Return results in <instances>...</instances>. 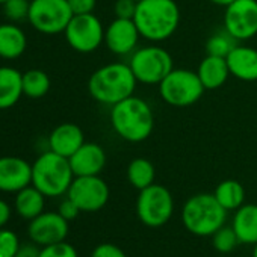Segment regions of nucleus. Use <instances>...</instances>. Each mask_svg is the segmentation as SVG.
<instances>
[{
  "label": "nucleus",
  "instance_id": "1",
  "mask_svg": "<svg viewBox=\"0 0 257 257\" xmlns=\"http://www.w3.org/2000/svg\"><path fill=\"white\" fill-rule=\"evenodd\" d=\"M110 125L113 132L127 143H143L155 128V115L150 103L135 94L110 106Z\"/></svg>",
  "mask_w": 257,
  "mask_h": 257
},
{
  "label": "nucleus",
  "instance_id": "2",
  "mask_svg": "<svg viewBox=\"0 0 257 257\" xmlns=\"http://www.w3.org/2000/svg\"><path fill=\"white\" fill-rule=\"evenodd\" d=\"M134 22L144 40L158 44L176 34L180 25V8L176 0H141Z\"/></svg>",
  "mask_w": 257,
  "mask_h": 257
},
{
  "label": "nucleus",
  "instance_id": "3",
  "mask_svg": "<svg viewBox=\"0 0 257 257\" xmlns=\"http://www.w3.org/2000/svg\"><path fill=\"white\" fill-rule=\"evenodd\" d=\"M137 85L138 80L128 64L110 62L97 68L91 74L88 80V91L95 101L113 106L118 101L134 95Z\"/></svg>",
  "mask_w": 257,
  "mask_h": 257
},
{
  "label": "nucleus",
  "instance_id": "4",
  "mask_svg": "<svg viewBox=\"0 0 257 257\" xmlns=\"http://www.w3.org/2000/svg\"><path fill=\"white\" fill-rule=\"evenodd\" d=\"M227 210L218 203L213 194L201 192L189 197L182 207L183 227L194 236L210 237L225 225Z\"/></svg>",
  "mask_w": 257,
  "mask_h": 257
},
{
  "label": "nucleus",
  "instance_id": "5",
  "mask_svg": "<svg viewBox=\"0 0 257 257\" xmlns=\"http://www.w3.org/2000/svg\"><path fill=\"white\" fill-rule=\"evenodd\" d=\"M74 173L68 158H64L52 150L41 153L32 164V185L46 197L67 195Z\"/></svg>",
  "mask_w": 257,
  "mask_h": 257
},
{
  "label": "nucleus",
  "instance_id": "6",
  "mask_svg": "<svg viewBox=\"0 0 257 257\" xmlns=\"http://www.w3.org/2000/svg\"><path fill=\"white\" fill-rule=\"evenodd\" d=\"M127 64L137 80L146 85H159L174 68L171 53L156 43L137 49Z\"/></svg>",
  "mask_w": 257,
  "mask_h": 257
},
{
  "label": "nucleus",
  "instance_id": "7",
  "mask_svg": "<svg viewBox=\"0 0 257 257\" xmlns=\"http://www.w3.org/2000/svg\"><path fill=\"white\" fill-rule=\"evenodd\" d=\"M204 86L197 71L188 68H173L159 83L162 100L174 107H186L195 104L204 94Z\"/></svg>",
  "mask_w": 257,
  "mask_h": 257
},
{
  "label": "nucleus",
  "instance_id": "8",
  "mask_svg": "<svg viewBox=\"0 0 257 257\" xmlns=\"http://www.w3.org/2000/svg\"><path fill=\"white\" fill-rule=\"evenodd\" d=\"M173 213L174 198L167 186L153 183L140 191L137 198V215L146 227L161 228L173 218Z\"/></svg>",
  "mask_w": 257,
  "mask_h": 257
},
{
  "label": "nucleus",
  "instance_id": "9",
  "mask_svg": "<svg viewBox=\"0 0 257 257\" xmlns=\"http://www.w3.org/2000/svg\"><path fill=\"white\" fill-rule=\"evenodd\" d=\"M73 16L68 0H31L28 22L40 34L56 35L64 34Z\"/></svg>",
  "mask_w": 257,
  "mask_h": 257
},
{
  "label": "nucleus",
  "instance_id": "10",
  "mask_svg": "<svg viewBox=\"0 0 257 257\" xmlns=\"http://www.w3.org/2000/svg\"><path fill=\"white\" fill-rule=\"evenodd\" d=\"M64 35L68 46L77 53H92L104 44V26L94 13L73 16Z\"/></svg>",
  "mask_w": 257,
  "mask_h": 257
},
{
  "label": "nucleus",
  "instance_id": "11",
  "mask_svg": "<svg viewBox=\"0 0 257 257\" xmlns=\"http://www.w3.org/2000/svg\"><path fill=\"white\" fill-rule=\"evenodd\" d=\"M67 197L71 198L82 212L92 213L107 204L110 189L100 176H79L71 182Z\"/></svg>",
  "mask_w": 257,
  "mask_h": 257
},
{
  "label": "nucleus",
  "instance_id": "12",
  "mask_svg": "<svg viewBox=\"0 0 257 257\" xmlns=\"http://www.w3.org/2000/svg\"><path fill=\"white\" fill-rule=\"evenodd\" d=\"M224 29L237 41L257 35V0H234L225 8Z\"/></svg>",
  "mask_w": 257,
  "mask_h": 257
},
{
  "label": "nucleus",
  "instance_id": "13",
  "mask_svg": "<svg viewBox=\"0 0 257 257\" xmlns=\"http://www.w3.org/2000/svg\"><path fill=\"white\" fill-rule=\"evenodd\" d=\"M141 38L138 26L132 19L115 17V20L104 28V46L110 53L118 56L132 55L138 49Z\"/></svg>",
  "mask_w": 257,
  "mask_h": 257
},
{
  "label": "nucleus",
  "instance_id": "14",
  "mask_svg": "<svg viewBox=\"0 0 257 257\" xmlns=\"http://www.w3.org/2000/svg\"><path fill=\"white\" fill-rule=\"evenodd\" d=\"M70 231L68 221L62 218L58 212H43L37 218L31 219L28 227V234L34 243L40 246H47L67 239Z\"/></svg>",
  "mask_w": 257,
  "mask_h": 257
},
{
  "label": "nucleus",
  "instance_id": "15",
  "mask_svg": "<svg viewBox=\"0 0 257 257\" xmlns=\"http://www.w3.org/2000/svg\"><path fill=\"white\" fill-rule=\"evenodd\" d=\"M32 185V164L19 156L0 158V191L17 194Z\"/></svg>",
  "mask_w": 257,
  "mask_h": 257
},
{
  "label": "nucleus",
  "instance_id": "16",
  "mask_svg": "<svg viewBox=\"0 0 257 257\" xmlns=\"http://www.w3.org/2000/svg\"><path fill=\"white\" fill-rule=\"evenodd\" d=\"M74 177L100 176L106 165V152L97 143H86L68 158Z\"/></svg>",
  "mask_w": 257,
  "mask_h": 257
},
{
  "label": "nucleus",
  "instance_id": "17",
  "mask_svg": "<svg viewBox=\"0 0 257 257\" xmlns=\"http://www.w3.org/2000/svg\"><path fill=\"white\" fill-rule=\"evenodd\" d=\"M47 143H49V150L64 158H70L85 144V135L77 124L62 122L50 132Z\"/></svg>",
  "mask_w": 257,
  "mask_h": 257
},
{
  "label": "nucleus",
  "instance_id": "18",
  "mask_svg": "<svg viewBox=\"0 0 257 257\" xmlns=\"http://www.w3.org/2000/svg\"><path fill=\"white\" fill-rule=\"evenodd\" d=\"M225 59L233 77L242 82L257 80V50L254 47L237 44Z\"/></svg>",
  "mask_w": 257,
  "mask_h": 257
},
{
  "label": "nucleus",
  "instance_id": "19",
  "mask_svg": "<svg viewBox=\"0 0 257 257\" xmlns=\"http://www.w3.org/2000/svg\"><path fill=\"white\" fill-rule=\"evenodd\" d=\"M197 74L206 91L219 89L231 76L227 59L221 56H212V55H206L201 59L197 68Z\"/></svg>",
  "mask_w": 257,
  "mask_h": 257
},
{
  "label": "nucleus",
  "instance_id": "20",
  "mask_svg": "<svg viewBox=\"0 0 257 257\" xmlns=\"http://www.w3.org/2000/svg\"><path fill=\"white\" fill-rule=\"evenodd\" d=\"M231 228L234 230L239 243H257V204L245 203L234 210L231 218Z\"/></svg>",
  "mask_w": 257,
  "mask_h": 257
},
{
  "label": "nucleus",
  "instance_id": "21",
  "mask_svg": "<svg viewBox=\"0 0 257 257\" xmlns=\"http://www.w3.org/2000/svg\"><path fill=\"white\" fill-rule=\"evenodd\" d=\"M28 47V37L25 31L13 23L0 25V58L7 61H14L23 56Z\"/></svg>",
  "mask_w": 257,
  "mask_h": 257
},
{
  "label": "nucleus",
  "instance_id": "22",
  "mask_svg": "<svg viewBox=\"0 0 257 257\" xmlns=\"http://www.w3.org/2000/svg\"><path fill=\"white\" fill-rule=\"evenodd\" d=\"M23 95V73L14 67H0V110L16 106Z\"/></svg>",
  "mask_w": 257,
  "mask_h": 257
},
{
  "label": "nucleus",
  "instance_id": "23",
  "mask_svg": "<svg viewBox=\"0 0 257 257\" xmlns=\"http://www.w3.org/2000/svg\"><path fill=\"white\" fill-rule=\"evenodd\" d=\"M14 206H16L17 213L22 218L31 221L44 212L46 195L40 189H37L34 185H29L16 194Z\"/></svg>",
  "mask_w": 257,
  "mask_h": 257
},
{
  "label": "nucleus",
  "instance_id": "24",
  "mask_svg": "<svg viewBox=\"0 0 257 257\" xmlns=\"http://www.w3.org/2000/svg\"><path fill=\"white\" fill-rule=\"evenodd\" d=\"M213 195L227 212H234L242 204H245L246 192L240 182L234 179H227L216 185Z\"/></svg>",
  "mask_w": 257,
  "mask_h": 257
},
{
  "label": "nucleus",
  "instance_id": "25",
  "mask_svg": "<svg viewBox=\"0 0 257 257\" xmlns=\"http://www.w3.org/2000/svg\"><path fill=\"white\" fill-rule=\"evenodd\" d=\"M156 170L155 165L146 158H137L127 165V180L132 188L143 191L155 183Z\"/></svg>",
  "mask_w": 257,
  "mask_h": 257
},
{
  "label": "nucleus",
  "instance_id": "26",
  "mask_svg": "<svg viewBox=\"0 0 257 257\" xmlns=\"http://www.w3.org/2000/svg\"><path fill=\"white\" fill-rule=\"evenodd\" d=\"M52 82L46 71L32 68L23 73V94L29 98H43L50 91Z\"/></svg>",
  "mask_w": 257,
  "mask_h": 257
},
{
  "label": "nucleus",
  "instance_id": "27",
  "mask_svg": "<svg viewBox=\"0 0 257 257\" xmlns=\"http://www.w3.org/2000/svg\"><path fill=\"white\" fill-rule=\"evenodd\" d=\"M239 44V41L231 37L224 28L221 31L213 32L207 41H206V55H212V56H221V58H227L228 53Z\"/></svg>",
  "mask_w": 257,
  "mask_h": 257
},
{
  "label": "nucleus",
  "instance_id": "28",
  "mask_svg": "<svg viewBox=\"0 0 257 257\" xmlns=\"http://www.w3.org/2000/svg\"><path fill=\"white\" fill-rule=\"evenodd\" d=\"M210 237H212V246L219 255H227L233 252L239 245V239L234 230L231 228V225H222Z\"/></svg>",
  "mask_w": 257,
  "mask_h": 257
},
{
  "label": "nucleus",
  "instance_id": "29",
  "mask_svg": "<svg viewBox=\"0 0 257 257\" xmlns=\"http://www.w3.org/2000/svg\"><path fill=\"white\" fill-rule=\"evenodd\" d=\"M5 17L13 22H23L28 20L29 17V10H31V0H7L2 5Z\"/></svg>",
  "mask_w": 257,
  "mask_h": 257
},
{
  "label": "nucleus",
  "instance_id": "30",
  "mask_svg": "<svg viewBox=\"0 0 257 257\" xmlns=\"http://www.w3.org/2000/svg\"><path fill=\"white\" fill-rule=\"evenodd\" d=\"M19 248V236L11 230L0 228V257H16Z\"/></svg>",
  "mask_w": 257,
  "mask_h": 257
},
{
  "label": "nucleus",
  "instance_id": "31",
  "mask_svg": "<svg viewBox=\"0 0 257 257\" xmlns=\"http://www.w3.org/2000/svg\"><path fill=\"white\" fill-rule=\"evenodd\" d=\"M40 257H79L77 249L67 240L52 243L41 248Z\"/></svg>",
  "mask_w": 257,
  "mask_h": 257
},
{
  "label": "nucleus",
  "instance_id": "32",
  "mask_svg": "<svg viewBox=\"0 0 257 257\" xmlns=\"http://www.w3.org/2000/svg\"><path fill=\"white\" fill-rule=\"evenodd\" d=\"M89 257H127V254L118 245L110 242H103L94 246Z\"/></svg>",
  "mask_w": 257,
  "mask_h": 257
},
{
  "label": "nucleus",
  "instance_id": "33",
  "mask_svg": "<svg viewBox=\"0 0 257 257\" xmlns=\"http://www.w3.org/2000/svg\"><path fill=\"white\" fill-rule=\"evenodd\" d=\"M137 5H138V2H135V0H116L115 7H113L115 17L134 20L135 13H137Z\"/></svg>",
  "mask_w": 257,
  "mask_h": 257
},
{
  "label": "nucleus",
  "instance_id": "34",
  "mask_svg": "<svg viewBox=\"0 0 257 257\" xmlns=\"http://www.w3.org/2000/svg\"><path fill=\"white\" fill-rule=\"evenodd\" d=\"M80 212H82V210L79 209V206H77L71 198H68V197H65V198L59 203V207H58V213H59L62 218H65L68 222L73 221V219H76V218L79 216Z\"/></svg>",
  "mask_w": 257,
  "mask_h": 257
},
{
  "label": "nucleus",
  "instance_id": "35",
  "mask_svg": "<svg viewBox=\"0 0 257 257\" xmlns=\"http://www.w3.org/2000/svg\"><path fill=\"white\" fill-rule=\"evenodd\" d=\"M68 5L74 16L91 14L97 7V0H68Z\"/></svg>",
  "mask_w": 257,
  "mask_h": 257
},
{
  "label": "nucleus",
  "instance_id": "36",
  "mask_svg": "<svg viewBox=\"0 0 257 257\" xmlns=\"http://www.w3.org/2000/svg\"><path fill=\"white\" fill-rule=\"evenodd\" d=\"M40 245L37 243H26V245H20L16 257H40L41 248H38Z\"/></svg>",
  "mask_w": 257,
  "mask_h": 257
},
{
  "label": "nucleus",
  "instance_id": "37",
  "mask_svg": "<svg viewBox=\"0 0 257 257\" xmlns=\"http://www.w3.org/2000/svg\"><path fill=\"white\" fill-rule=\"evenodd\" d=\"M10 219H11V207L5 200L0 198V228H4Z\"/></svg>",
  "mask_w": 257,
  "mask_h": 257
},
{
  "label": "nucleus",
  "instance_id": "38",
  "mask_svg": "<svg viewBox=\"0 0 257 257\" xmlns=\"http://www.w3.org/2000/svg\"><path fill=\"white\" fill-rule=\"evenodd\" d=\"M210 4L216 5V7H222V8H227L230 4H233L234 0H209Z\"/></svg>",
  "mask_w": 257,
  "mask_h": 257
},
{
  "label": "nucleus",
  "instance_id": "39",
  "mask_svg": "<svg viewBox=\"0 0 257 257\" xmlns=\"http://www.w3.org/2000/svg\"><path fill=\"white\" fill-rule=\"evenodd\" d=\"M252 246H254L252 248V257H257V243H254Z\"/></svg>",
  "mask_w": 257,
  "mask_h": 257
},
{
  "label": "nucleus",
  "instance_id": "40",
  "mask_svg": "<svg viewBox=\"0 0 257 257\" xmlns=\"http://www.w3.org/2000/svg\"><path fill=\"white\" fill-rule=\"evenodd\" d=\"M5 2H7V0H0V5H4Z\"/></svg>",
  "mask_w": 257,
  "mask_h": 257
},
{
  "label": "nucleus",
  "instance_id": "41",
  "mask_svg": "<svg viewBox=\"0 0 257 257\" xmlns=\"http://www.w3.org/2000/svg\"><path fill=\"white\" fill-rule=\"evenodd\" d=\"M218 257H227V255H218Z\"/></svg>",
  "mask_w": 257,
  "mask_h": 257
},
{
  "label": "nucleus",
  "instance_id": "42",
  "mask_svg": "<svg viewBox=\"0 0 257 257\" xmlns=\"http://www.w3.org/2000/svg\"><path fill=\"white\" fill-rule=\"evenodd\" d=\"M135 2H141V0H135Z\"/></svg>",
  "mask_w": 257,
  "mask_h": 257
}]
</instances>
